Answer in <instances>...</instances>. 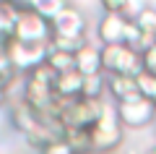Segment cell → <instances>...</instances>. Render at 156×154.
Instances as JSON below:
<instances>
[{
    "label": "cell",
    "mask_w": 156,
    "mask_h": 154,
    "mask_svg": "<svg viewBox=\"0 0 156 154\" xmlns=\"http://www.w3.org/2000/svg\"><path fill=\"white\" fill-rule=\"evenodd\" d=\"M135 84H138V92L140 97H146L148 102H154L156 105V76L154 73H140V76H135Z\"/></svg>",
    "instance_id": "16"
},
{
    "label": "cell",
    "mask_w": 156,
    "mask_h": 154,
    "mask_svg": "<svg viewBox=\"0 0 156 154\" xmlns=\"http://www.w3.org/2000/svg\"><path fill=\"white\" fill-rule=\"evenodd\" d=\"M128 154H138V149H128Z\"/></svg>",
    "instance_id": "23"
},
{
    "label": "cell",
    "mask_w": 156,
    "mask_h": 154,
    "mask_svg": "<svg viewBox=\"0 0 156 154\" xmlns=\"http://www.w3.org/2000/svg\"><path fill=\"white\" fill-rule=\"evenodd\" d=\"M125 24H128V18L120 16V13H104L99 18V26H96V39H99L101 47H107V44H122Z\"/></svg>",
    "instance_id": "9"
},
{
    "label": "cell",
    "mask_w": 156,
    "mask_h": 154,
    "mask_svg": "<svg viewBox=\"0 0 156 154\" xmlns=\"http://www.w3.org/2000/svg\"><path fill=\"white\" fill-rule=\"evenodd\" d=\"M81 97H86V99H104V97H107V73H94V76H83Z\"/></svg>",
    "instance_id": "12"
},
{
    "label": "cell",
    "mask_w": 156,
    "mask_h": 154,
    "mask_svg": "<svg viewBox=\"0 0 156 154\" xmlns=\"http://www.w3.org/2000/svg\"><path fill=\"white\" fill-rule=\"evenodd\" d=\"M5 39H8V37H3V34H0V50L5 47Z\"/></svg>",
    "instance_id": "22"
},
{
    "label": "cell",
    "mask_w": 156,
    "mask_h": 154,
    "mask_svg": "<svg viewBox=\"0 0 156 154\" xmlns=\"http://www.w3.org/2000/svg\"><path fill=\"white\" fill-rule=\"evenodd\" d=\"M5 52L8 63L16 73H29L34 68H39L42 63H47V55H50V44H39V42H18V39L8 37L5 39Z\"/></svg>",
    "instance_id": "4"
},
{
    "label": "cell",
    "mask_w": 156,
    "mask_h": 154,
    "mask_svg": "<svg viewBox=\"0 0 156 154\" xmlns=\"http://www.w3.org/2000/svg\"><path fill=\"white\" fill-rule=\"evenodd\" d=\"M81 86H83V76L73 68V71L57 73L55 78V97H81Z\"/></svg>",
    "instance_id": "11"
},
{
    "label": "cell",
    "mask_w": 156,
    "mask_h": 154,
    "mask_svg": "<svg viewBox=\"0 0 156 154\" xmlns=\"http://www.w3.org/2000/svg\"><path fill=\"white\" fill-rule=\"evenodd\" d=\"M89 138H91V152H112L122 141V123L117 115V102H112L109 97L104 99L101 115L89 128Z\"/></svg>",
    "instance_id": "1"
},
{
    "label": "cell",
    "mask_w": 156,
    "mask_h": 154,
    "mask_svg": "<svg viewBox=\"0 0 156 154\" xmlns=\"http://www.w3.org/2000/svg\"><path fill=\"white\" fill-rule=\"evenodd\" d=\"M13 39L18 42H39V44H50L52 39V24L47 18H42L34 8H21L16 18V26H13Z\"/></svg>",
    "instance_id": "5"
},
{
    "label": "cell",
    "mask_w": 156,
    "mask_h": 154,
    "mask_svg": "<svg viewBox=\"0 0 156 154\" xmlns=\"http://www.w3.org/2000/svg\"><path fill=\"white\" fill-rule=\"evenodd\" d=\"M148 154H156V146H151V149H148Z\"/></svg>",
    "instance_id": "24"
},
{
    "label": "cell",
    "mask_w": 156,
    "mask_h": 154,
    "mask_svg": "<svg viewBox=\"0 0 156 154\" xmlns=\"http://www.w3.org/2000/svg\"><path fill=\"white\" fill-rule=\"evenodd\" d=\"M13 68H11V63H8V58H5V52H3V50H0V84H3V86H5L8 81H11L13 78Z\"/></svg>",
    "instance_id": "19"
},
{
    "label": "cell",
    "mask_w": 156,
    "mask_h": 154,
    "mask_svg": "<svg viewBox=\"0 0 156 154\" xmlns=\"http://www.w3.org/2000/svg\"><path fill=\"white\" fill-rule=\"evenodd\" d=\"M8 99H5V89H3V84H0V105H5Z\"/></svg>",
    "instance_id": "21"
},
{
    "label": "cell",
    "mask_w": 156,
    "mask_h": 154,
    "mask_svg": "<svg viewBox=\"0 0 156 154\" xmlns=\"http://www.w3.org/2000/svg\"><path fill=\"white\" fill-rule=\"evenodd\" d=\"M47 66H50L55 73L73 71V68H76V55H73V52H62V50H52V47H50V55H47Z\"/></svg>",
    "instance_id": "14"
},
{
    "label": "cell",
    "mask_w": 156,
    "mask_h": 154,
    "mask_svg": "<svg viewBox=\"0 0 156 154\" xmlns=\"http://www.w3.org/2000/svg\"><path fill=\"white\" fill-rule=\"evenodd\" d=\"M101 71L107 76H140L143 55L128 44H107L101 47Z\"/></svg>",
    "instance_id": "3"
},
{
    "label": "cell",
    "mask_w": 156,
    "mask_h": 154,
    "mask_svg": "<svg viewBox=\"0 0 156 154\" xmlns=\"http://www.w3.org/2000/svg\"><path fill=\"white\" fill-rule=\"evenodd\" d=\"M52 37H62V39H86V18L78 8L68 6L62 13H57L52 18Z\"/></svg>",
    "instance_id": "7"
},
{
    "label": "cell",
    "mask_w": 156,
    "mask_h": 154,
    "mask_svg": "<svg viewBox=\"0 0 156 154\" xmlns=\"http://www.w3.org/2000/svg\"><path fill=\"white\" fill-rule=\"evenodd\" d=\"M143 71L156 76V44H154L151 50H146V52H143Z\"/></svg>",
    "instance_id": "20"
},
{
    "label": "cell",
    "mask_w": 156,
    "mask_h": 154,
    "mask_svg": "<svg viewBox=\"0 0 156 154\" xmlns=\"http://www.w3.org/2000/svg\"><path fill=\"white\" fill-rule=\"evenodd\" d=\"M29 8H34L42 18L52 21L57 13H62L68 8V0H31V6H29Z\"/></svg>",
    "instance_id": "15"
},
{
    "label": "cell",
    "mask_w": 156,
    "mask_h": 154,
    "mask_svg": "<svg viewBox=\"0 0 156 154\" xmlns=\"http://www.w3.org/2000/svg\"><path fill=\"white\" fill-rule=\"evenodd\" d=\"M107 97L112 102H130V99H138V84L135 76H107Z\"/></svg>",
    "instance_id": "10"
},
{
    "label": "cell",
    "mask_w": 156,
    "mask_h": 154,
    "mask_svg": "<svg viewBox=\"0 0 156 154\" xmlns=\"http://www.w3.org/2000/svg\"><path fill=\"white\" fill-rule=\"evenodd\" d=\"M55 78L57 73L52 71L47 63L26 73V84H23V102L31 110L42 112L55 102Z\"/></svg>",
    "instance_id": "2"
},
{
    "label": "cell",
    "mask_w": 156,
    "mask_h": 154,
    "mask_svg": "<svg viewBox=\"0 0 156 154\" xmlns=\"http://www.w3.org/2000/svg\"><path fill=\"white\" fill-rule=\"evenodd\" d=\"M39 154H76V152L70 149V144L65 138H55V141L44 144V146L39 149Z\"/></svg>",
    "instance_id": "18"
},
{
    "label": "cell",
    "mask_w": 156,
    "mask_h": 154,
    "mask_svg": "<svg viewBox=\"0 0 156 154\" xmlns=\"http://www.w3.org/2000/svg\"><path fill=\"white\" fill-rule=\"evenodd\" d=\"M62 138L70 144V149L76 154H89L91 152L89 131H83V128H65V131H62Z\"/></svg>",
    "instance_id": "13"
},
{
    "label": "cell",
    "mask_w": 156,
    "mask_h": 154,
    "mask_svg": "<svg viewBox=\"0 0 156 154\" xmlns=\"http://www.w3.org/2000/svg\"><path fill=\"white\" fill-rule=\"evenodd\" d=\"M143 34H156V11L154 8H140L133 18Z\"/></svg>",
    "instance_id": "17"
},
{
    "label": "cell",
    "mask_w": 156,
    "mask_h": 154,
    "mask_svg": "<svg viewBox=\"0 0 156 154\" xmlns=\"http://www.w3.org/2000/svg\"><path fill=\"white\" fill-rule=\"evenodd\" d=\"M76 71L81 76H94V73H104L101 71V44L89 39L86 34V42L76 50Z\"/></svg>",
    "instance_id": "8"
},
{
    "label": "cell",
    "mask_w": 156,
    "mask_h": 154,
    "mask_svg": "<svg viewBox=\"0 0 156 154\" xmlns=\"http://www.w3.org/2000/svg\"><path fill=\"white\" fill-rule=\"evenodd\" d=\"M117 115H120V123L122 126L143 128L156 118V105L148 102L146 97H138V99H130V102H120L117 105Z\"/></svg>",
    "instance_id": "6"
}]
</instances>
